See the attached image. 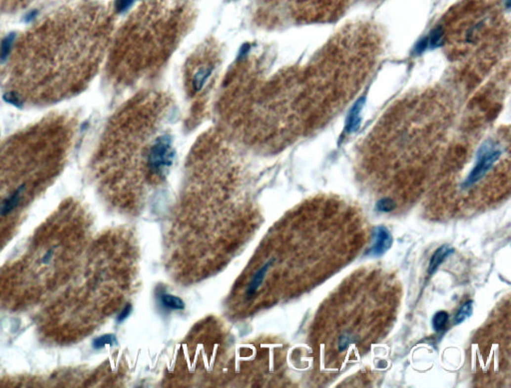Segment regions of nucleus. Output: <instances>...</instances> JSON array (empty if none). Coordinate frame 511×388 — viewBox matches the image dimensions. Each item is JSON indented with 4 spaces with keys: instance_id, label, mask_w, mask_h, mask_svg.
I'll list each match as a JSON object with an SVG mask.
<instances>
[{
    "instance_id": "obj_1",
    "label": "nucleus",
    "mask_w": 511,
    "mask_h": 388,
    "mask_svg": "<svg viewBox=\"0 0 511 388\" xmlns=\"http://www.w3.org/2000/svg\"><path fill=\"white\" fill-rule=\"evenodd\" d=\"M175 156L176 152L170 135L163 133L153 138L146 160L147 177L154 182L164 180L170 173Z\"/></svg>"
},
{
    "instance_id": "obj_2",
    "label": "nucleus",
    "mask_w": 511,
    "mask_h": 388,
    "mask_svg": "<svg viewBox=\"0 0 511 388\" xmlns=\"http://www.w3.org/2000/svg\"><path fill=\"white\" fill-rule=\"evenodd\" d=\"M503 153L500 143L495 139H488L484 141L476 154L475 164L463 183L464 189H468L479 181H481L489 171L494 167L495 163L499 161Z\"/></svg>"
},
{
    "instance_id": "obj_3",
    "label": "nucleus",
    "mask_w": 511,
    "mask_h": 388,
    "mask_svg": "<svg viewBox=\"0 0 511 388\" xmlns=\"http://www.w3.org/2000/svg\"><path fill=\"white\" fill-rule=\"evenodd\" d=\"M392 235L384 226H378L373 231V244L367 255L371 257L383 256L392 246Z\"/></svg>"
},
{
    "instance_id": "obj_4",
    "label": "nucleus",
    "mask_w": 511,
    "mask_h": 388,
    "mask_svg": "<svg viewBox=\"0 0 511 388\" xmlns=\"http://www.w3.org/2000/svg\"><path fill=\"white\" fill-rule=\"evenodd\" d=\"M214 68L215 66H213L212 64H206L198 66L197 70L194 71V73L191 75L190 85L191 89L195 93L200 92L204 88V86L206 85L214 71Z\"/></svg>"
},
{
    "instance_id": "obj_5",
    "label": "nucleus",
    "mask_w": 511,
    "mask_h": 388,
    "mask_svg": "<svg viewBox=\"0 0 511 388\" xmlns=\"http://www.w3.org/2000/svg\"><path fill=\"white\" fill-rule=\"evenodd\" d=\"M364 104H365V98H361L353 104L352 108L350 109L349 114L346 119V125H345L346 134H352L357 129H359V126H360L361 120H362L361 116H362Z\"/></svg>"
},
{
    "instance_id": "obj_6",
    "label": "nucleus",
    "mask_w": 511,
    "mask_h": 388,
    "mask_svg": "<svg viewBox=\"0 0 511 388\" xmlns=\"http://www.w3.org/2000/svg\"><path fill=\"white\" fill-rule=\"evenodd\" d=\"M455 252V250L453 248H450L449 246L447 245H443L441 246L440 248H438L431 256L430 260H429V264H428V268H427V272L428 274H433L437 269L439 268V266L449 257L451 256L453 253Z\"/></svg>"
},
{
    "instance_id": "obj_7",
    "label": "nucleus",
    "mask_w": 511,
    "mask_h": 388,
    "mask_svg": "<svg viewBox=\"0 0 511 388\" xmlns=\"http://www.w3.org/2000/svg\"><path fill=\"white\" fill-rule=\"evenodd\" d=\"M25 186H20L16 191H14L11 195L3 200V202L0 205V216L5 217L13 212V210L19 205L21 201V194L24 191Z\"/></svg>"
},
{
    "instance_id": "obj_8",
    "label": "nucleus",
    "mask_w": 511,
    "mask_h": 388,
    "mask_svg": "<svg viewBox=\"0 0 511 388\" xmlns=\"http://www.w3.org/2000/svg\"><path fill=\"white\" fill-rule=\"evenodd\" d=\"M473 310V302L468 301L466 304H464L459 310H457L456 314L454 315V324H461L466 319L471 316Z\"/></svg>"
},
{
    "instance_id": "obj_9",
    "label": "nucleus",
    "mask_w": 511,
    "mask_h": 388,
    "mask_svg": "<svg viewBox=\"0 0 511 388\" xmlns=\"http://www.w3.org/2000/svg\"><path fill=\"white\" fill-rule=\"evenodd\" d=\"M15 40V33L8 34L0 44V61H5L12 49V46Z\"/></svg>"
},
{
    "instance_id": "obj_10",
    "label": "nucleus",
    "mask_w": 511,
    "mask_h": 388,
    "mask_svg": "<svg viewBox=\"0 0 511 388\" xmlns=\"http://www.w3.org/2000/svg\"><path fill=\"white\" fill-rule=\"evenodd\" d=\"M161 303L163 304V306H165L171 310H184V308H185V304L180 298H177V297L169 295V294L161 295Z\"/></svg>"
},
{
    "instance_id": "obj_11",
    "label": "nucleus",
    "mask_w": 511,
    "mask_h": 388,
    "mask_svg": "<svg viewBox=\"0 0 511 388\" xmlns=\"http://www.w3.org/2000/svg\"><path fill=\"white\" fill-rule=\"evenodd\" d=\"M448 318H449V314L444 311V310H441V311H437L433 317H432V320H431V323H432V327L435 331H441L445 328L446 326V323L448 321Z\"/></svg>"
},
{
    "instance_id": "obj_12",
    "label": "nucleus",
    "mask_w": 511,
    "mask_h": 388,
    "mask_svg": "<svg viewBox=\"0 0 511 388\" xmlns=\"http://www.w3.org/2000/svg\"><path fill=\"white\" fill-rule=\"evenodd\" d=\"M116 342H117L116 337L113 334H105L100 337H97L95 339V341L93 342V348L95 349H100L107 345H113Z\"/></svg>"
},
{
    "instance_id": "obj_13",
    "label": "nucleus",
    "mask_w": 511,
    "mask_h": 388,
    "mask_svg": "<svg viewBox=\"0 0 511 388\" xmlns=\"http://www.w3.org/2000/svg\"><path fill=\"white\" fill-rule=\"evenodd\" d=\"M376 208L382 213H389L396 208L395 202L390 198H383L377 202Z\"/></svg>"
},
{
    "instance_id": "obj_14",
    "label": "nucleus",
    "mask_w": 511,
    "mask_h": 388,
    "mask_svg": "<svg viewBox=\"0 0 511 388\" xmlns=\"http://www.w3.org/2000/svg\"><path fill=\"white\" fill-rule=\"evenodd\" d=\"M3 99L4 101H6L8 104H11V105H14L16 107H20L21 106V102L19 100L18 97L14 94V93H7L3 96Z\"/></svg>"
},
{
    "instance_id": "obj_15",
    "label": "nucleus",
    "mask_w": 511,
    "mask_h": 388,
    "mask_svg": "<svg viewBox=\"0 0 511 388\" xmlns=\"http://www.w3.org/2000/svg\"><path fill=\"white\" fill-rule=\"evenodd\" d=\"M134 2V0H117L116 1V10L118 12H124L126 11Z\"/></svg>"
},
{
    "instance_id": "obj_16",
    "label": "nucleus",
    "mask_w": 511,
    "mask_h": 388,
    "mask_svg": "<svg viewBox=\"0 0 511 388\" xmlns=\"http://www.w3.org/2000/svg\"><path fill=\"white\" fill-rule=\"evenodd\" d=\"M131 311H132V306H131L130 304H128V305L123 309V310L120 312V314L118 315V321H119V322H121V321H123L124 319H126V318L129 316V314L131 313Z\"/></svg>"
},
{
    "instance_id": "obj_17",
    "label": "nucleus",
    "mask_w": 511,
    "mask_h": 388,
    "mask_svg": "<svg viewBox=\"0 0 511 388\" xmlns=\"http://www.w3.org/2000/svg\"><path fill=\"white\" fill-rule=\"evenodd\" d=\"M37 14H38L37 10H32V11L28 12V13H27V14L25 15V17H24V20H25L26 22H30V21H32V20H34V19L36 18Z\"/></svg>"
}]
</instances>
